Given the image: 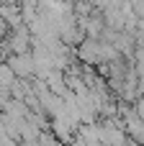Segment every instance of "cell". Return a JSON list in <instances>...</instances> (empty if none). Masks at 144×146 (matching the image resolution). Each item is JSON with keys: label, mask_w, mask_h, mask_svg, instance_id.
<instances>
[{"label": "cell", "mask_w": 144, "mask_h": 146, "mask_svg": "<svg viewBox=\"0 0 144 146\" xmlns=\"http://www.w3.org/2000/svg\"><path fill=\"white\" fill-rule=\"evenodd\" d=\"M75 56L80 59L82 67L98 69V67H100V41H98V38H85V41L75 49Z\"/></svg>", "instance_id": "1"}, {"label": "cell", "mask_w": 144, "mask_h": 146, "mask_svg": "<svg viewBox=\"0 0 144 146\" xmlns=\"http://www.w3.org/2000/svg\"><path fill=\"white\" fill-rule=\"evenodd\" d=\"M0 18L8 23V28H10V31L23 26V15H21L18 3H13V5H0Z\"/></svg>", "instance_id": "4"}, {"label": "cell", "mask_w": 144, "mask_h": 146, "mask_svg": "<svg viewBox=\"0 0 144 146\" xmlns=\"http://www.w3.org/2000/svg\"><path fill=\"white\" fill-rule=\"evenodd\" d=\"M31 31L26 28V26H21V28H13L8 36H5V44H8V49H10V54H28L31 51Z\"/></svg>", "instance_id": "3"}, {"label": "cell", "mask_w": 144, "mask_h": 146, "mask_svg": "<svg viewBox=\"0 0 144 146\" xmlns=\"http://www.w3.org/2000/svg\"><path fill=\"white\" fill-rule=\"evenodd\" d=\"M18 77L13 74V69L8 67V62H0V87H13V82H15Z\"/></svg>", "instance_id": "6"}, {"label": "cell", "mask_w": 144, "mask_h": 146, "mask_svg": "<svg viewBox=\"0 0 144 146\" xmlns=\"http://www.w3.org/2000/svg\"><path fill=\"white\" fill-rule=\"evenodd\" d=\"M13 3H18V0H0V5H13Z\"/></svg>", "instance_id": "8"}, {"label": "cell", "mask_w": 144, "mask_h": 146, "mask_svg": "<svg viewBox=\"0 0 144 146\" xmlns=\"http://www.w3.org/2000/svg\"><path fill=\"white\" fill-rule=\"evenodd\" d=\"M134 110H137V115L144 121V95H139V98H137V103H134Z\"/></svg>", "instance_id": "7"}, {"label": "cell", "mask_w": 144, "mask_h": 146, "mask_svg": "<svg viewBox=\"0 0 144 146\" xmlns=\"http://www.w3.org/2000/svg\"><path fill=\"white\" fill-rule=\"evenodd\" d=\"M44 82H46V87H49L54 95H59V98L67 92V80H64V72H62V69H52V72L44 77Z\"/></svg>", "instance_id": "5"}, {"label": "cell", "mask_w": 144, "mask_h": 146, "mask_svg": "<svg viewBox=\"0 0 144 146\" xmlns=\"http://www.w3.org/2000/svg\"><path fill=\"white\" fill-rule=\"evenodd\" d=\"M8 67L13 69V74L18 80H33L36 77V67H33V56L28 54H10L8 56Z\"/></svg>", "instance_id": "2"}]
</instances>
